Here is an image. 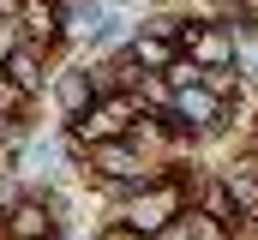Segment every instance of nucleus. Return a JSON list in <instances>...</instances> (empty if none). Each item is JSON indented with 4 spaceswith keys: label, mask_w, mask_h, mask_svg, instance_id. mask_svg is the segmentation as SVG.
<instances>
[{
    "label": "nucleus",
    "mask_w": 258,
    "mask_h": 240,
    "mask_svg": "<svg viewBox=\"0 0 258 240\" xmlns=\"http://www.w3.org/2000/svg\"><path fill=\"white\" fill-rule=\"evenodd\" d=\"M60 102H66V114H84V108L96 102V78H90V72H66L60 78Z\"/></svg>",
    "instance_id": "7"
},
{
    "label": "nucleus",
    "mask_w": 258,
    "mask_h": 240,
    "mask_svg": "<svg viewBox=\"0 0 258 240\" xmlns=\"http://www.w3.org/2000/svg\"><path fill=\"white\" fill-rule=\"evenodd\" d=\"M66 18H72V30H78V36H102V30H108V12H102L96 0H78Z\"/></svg>",
    "instance_id": "9"
},
{
    "label": "nucleus",
    "mask_w": 258,
    "mask_h": 240,
    "mask_svg": "<svg viewBox=\"0 0 258 240\" xmlns=\"http://www.w3.org/2000/svg\"><path fill=\"white\" fill-rule=\"evenodd\" d=\"M210 90H216V96L234 90V72H228V66H210Z\"/></svg>",
    "instance_id": "15"
},
{
    "label": "nucleus",
    "mask_w": 258,
    "mask_h": 240,
    "mask_svg": "<svg viewBox=\"0 0 258 240\" xmlns=\"http://www.w3.org/2000/svg\"><path fill=\"white\" fill-rule=\"evenodd\" d=\"M102 240H150V234H144V228H132V222H120V228H108Z\"/></svg>",
    "instance_id": "16"
},
{
    "label": "nucleus",
    "mask_w": 258,
    "mask_h": 240,
    "mask_svg": "<svg viewBox=\"0 0 258 240\" xmlns=\"http://www.w3.org/2000/svg\"><path fill=\"white\" fill-rule=\"evenodd\" d=\"M180 240H222V216L192 210V222H186V234H180Z\"/></svg>",
    "instance_id": "12"
},
{
    "label": "nucleus",
    "mask_w": 258,
    "mask_h": 240,
    "mask_svg": "<svg viewBox=\"0 0 258 240\" xmlns=\"http://www.w3.org/2000/svg\"><path fill=\"white\" fill-rule=\"evenodd\" d=\"M18 96H24V84H12V78H0V114H6V108H18Z\"/></svg>",
    "instance_id": "13"
},
{
    "label": "nucleus",
    "mask_w": 258,
    "mask_h": 240,
    "mask_svg": "<svg viewBox=\"0 0 258 240\" xmlns=\"http://www.w3.org/2000/svg\"><path fill=\"white\" fill-rule=\"evenodd\" d=\"M6 78H12V84H24V90H36V84H42L36 48H12V54H6Z\"/></svg>",
    "instance_id": "8"
},
{
    "label": "nucleus",
    "mask_w": 258,
    "mask_h": 240,
    "mask_svg": "<svg viewBox=\"0 0 258 240\" xmlns=\"http://www.w3.org/2000/svg\"><path fill=\"white\" fill-rule=\"evenodd\" d=\"M198 78H204L198 66H168V84H180V90H186V84H198Z\"/></svg>",
    "instance_id": "14"
},
{
    "label": "nucleus",
    "mask_w": 258,
    "mask_h": 240,
    "mask_svg": "<svg viewBox=\"0 0 258 240\" xmlns=\"http://www.w3.org/2000/svg\"><path fill=\"white\" fill-rule=\"evenodd\" d=\"M96 168H102L108 180H144V174H150L126 144H114V138H102V144H96Z\"/></svg>",
    "instance_id": "4"
},
{
    "label": "nucleus",
    "mask_w": 258,
    "mask_h": 240,
    "mask_svg": "<svg viewBox=\"0 0 258 240\" xmlns=\"http://www.w3.org/2000/svg\"><path fill=\"white\" fill-rule=\"evenodd\" d=\"M132 54L144 60V66H156V72H168V66H174V42H168V36H138Z\"/></svg>",
    "instance_id": "10"
},
{
    "label": "nucleus",
    "mask_w": 258,
    "mask_h": 240,
    "mask_svg": "<svg viewBox=\"0 0 258 240\" xmlns=\"http://www.w3.org/2000/svg\"><path fill=\"white\" fill-rule=\"evenodd\" d=\"M180 126H216V114H222V102H216V90H198V84H186L180 90Z\"/></svg>",
    "instance_id": "5"
},
{
    "label": "nucleus",
    "mask_w": 258,
    "mask_h": 240,
    "mask_svg": "<svg viewBox=\"0 0 258 240\" xmlns=\"http://www.w3.org/2000/svg\"><path fill=\"white\" fill-rule=\"evenodd\" d=\"M126 120H132V102H126V96H108V102H90V108L78 114V132L102 144V138H120Z\"/></svg>",
    "instance_id": "2"
},
{
    "label": "nucleus",
    "mask_w": 258,
    "mask_h": 240,
    "mask_svg": "<svg viewBox=\"0 0 258 240\" xmlns=\"http://www.w3.org/2000/svg\"><path fill=\"white\" fill-rule=\"evenodd\" d=\"M24 30H30V36H54V6L24 0Z\"/></svg>",
    "instance_id": "11"
},
{
    "label": "nucleus",
    "mask_w": 258,
    "mask_h": 240,
    "mask_svg": "<svg viewBox=\"0 0 258 240\" xmlns=\"http://www.w3.org/2000/svg\"><path fill=\"white\" fill-rule=\"evenodd\" d=\"M6 234L12 240H48L54 234V216H48L42 204H12V210H6Z\"/></svg>",
    "instance_id": "3"
},
{
    "label": "nucleus",
    "mask_w": 258,
    "mask_h": 240,
    "mask_svg": "<svg viewBox=\"0 0 258 240\" xmlns=\"http://www.w3.org/2000/svg\"><path fill=\"white\" fill-rule=\"evenodd\" d=\"M186 48H192L198 66H228V54H234L228 30H186Z\"/></svg>",
    "instance_id": "6"
},
{
    "label": "nucleus",
    "mask_w": 258,
    "mask_h": 240,
    "mask_svg": "<svg viewBox=\"0 0 258 240\" xmlns=\"http://www.w3.org/2000/svg\"><path fill=\"white\" fill-rule=\"evenodd\" d=\"M174 210H180V180H156L150 192H138V198H132L126 222H132V228H144V234H162Z\"/></svg>",
    "instance_id": "1"
},
{
    "label": "nucleus",
    "mask_w": 258,
    "mask_h": 240,
    "mask_svg": "<svg viewBox=\"0 0 258 240\" xmlns=\"http://www.w3.org/2000/svg\"><path fill=\"white\" fill-rule=\"evenodd\" d=\"M240 6H246V12H258V0H240Z\"/></svg>",
    "instance_id": "17"
}]
</instances>
